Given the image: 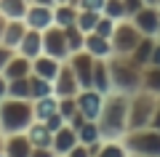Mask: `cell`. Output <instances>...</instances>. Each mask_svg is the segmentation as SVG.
Here are the masks:
<instances>
[{
    "instance_id": "obj_17",
    "label": "cell",
    "mask_w": 160,
    "mask_h": 157,
    "mask_svg": "<svg viewBox=\"0 0 160 157\" xmlns=\"http://www.w3.org/2000/svg\"><path fill=\"white\" fill-rule=\"evenodd\" d=\"M3 75H6L8 80H16V77H29V75H32V59L16 51V53L11 56V61L6 64Z\"/></svg>"
},
{
    "instance_id": "obj_42",
    "label": "cell",
    "mask_w": 160,
    "mask_h": 157,
    "mask_svg": "<svg viewBox=\"0 0 160 157\" xmlns=\"http://www.w3.org/2000/svg\"><path fill=\"white\" fill-rule=\"evenodd\" d=\"M149 64H158V67H160V43H155V48H152V59H149Z\"/></svg>"
},
{
    "instance_id": "obj_5",
    "label": "cell",
    "mask_w": 160,
    "mask_h": 157,
    "mask_svg": "<svg viewBox=\"0 0 160 157\" xmlns=\"http://www.w3.org/2000/svg\"><path fill=\"white\" fill-rule=\"evenodd\" d=\"M155 109H158V93L152 91H136L128 99V130L133 128H147L152 120Z\"/></svg>"
},
{
    "instance_id": "obj_15",
    "label": "cell",
    "mask_w": 160,
    "mask_h": 157,
    "mask_svg": "<svg viewBox=\"0 0 160 157\" xmlns=\"http://www.w3.org/2000/svg\"><path fill=\"white\" fill-rule=\"evenodd\" d=\"M78 144V130L69 123H64L62 128L53 133V144H51V155H69L72 146Z\"/></svg>"
},
{
    "instance_id": "obj_2",
    "label": "cell",
    "mask_w": 160,
    "mask_h": 157,
    "mask_svg": "<svg viewBox=\"0 0 160 157\" xmlns=\"http://www.w3.org/2000/svg\"><path fill=\"white\" fill-rule=\"evenodd\" d=\"M35 123L32 99H13L6 96L0 99V130L6 133H24Z\"/></svg>"
},
{
    "instance_id": "obj_38",
    "label": "cell",
    "mask_w": 160,
    "mask_h": 157,
    "mask_svg": "<svg viewBox=\"0 0 160 157\" xmlns=\"http://www.w3.org/2000/svg\"><path fill=\"white\" fill-rule=\"evenodd\" d=\"M43 123L48 125V130H53V133H56V130H59V128H62V125H64V117H62V115H59V112H53L51 117H48V120H43Z\"/></svg>"
},
{
    "instance_id": "obj_31",
    "label": "cell",
    "mask_w": 160,
    "mask_h": 157,
    "mask_svg": "<svg viewBox=\"0 0 160 157\" xmlns=\"http://www.w3.org/2000/svg\"><path fill=\"white\" fill-rule=\"evenodd\" d=\"M102 13H104V16H109V19H115V22L128 19V11H126V3H123V0H107L104 8H102Z\"/></svg>"
},
{
    "instance_id": "obj_51",
    "label": "cell",
    "mask_w": 160,
    "mask_h": 157,
    "mask_svg": "<svg viewBox=\"0 0 160 157\" xmlns=\"http://www.w3.org/2000/svg\"><path fill=\"white\" fill-rule=\"evenodd\" d=\"M158 6H160V0H158Z\"/></svg>"
},
{
    "instance_id": "obj_39",
    "label": "cell",
    "mask_w": 160,
    "mask_h": 157,
    "mask_svg": "<svg viewBox=\"0 0 160 157\" xmlns=\"http://www.w3.org/2000/svg\"><path fill=\"white\" fill-rule=\"evenodd\" d=\"M123 3H126V11H128V19L133 16V13L136 11H142L144 6H147V3H144V0H123Z\"/></svg>"
},
{
    "instance_id": "obj_45",
    "label": "cell",
    "mask_w": 160,
    "mask_h": 157,
    "mask_svg": "<svg viewBox=\"0 0 160 157\" xmlns=\"http://www.w3.org/2000/svg\"><path fill=\"white\" fill-rule=\"evenodd\" d=\"M6 22H8V19L0 13V40H3V29H6Z\"/></svg>"
},
{
    "instance_id": "obj_35",
    "label": "cell",
    "mask_w": 160,
    "mask_h": 157,
    "mask_svg": "<svg viewBox=\"0 0 160 157\" xmlns=\"http://www.w3.org/2000/svg\"><path fill=\"white\" fill-rule=\"evenodd\" d=\"M115 19H109V16H99V22H96V29H93V32L96 35H102V37H112V32H115Z\"/></svg>"
},
{
    "instance_id": "obj_37",
    "label": "cell",
    "mask_w": 160,
    "mask_h": 157,
    "mask_svg": "<svg viewBox=\"0 0 160 157\" xmlns=\"http://www.w3.org/2000/svg\"><path fill=\"white\" fill-rule=\"evenodd\" d=\"M13 53H16V48H11V45H6V43H0V72L6 69V64L11 61Z\"/></svg>"
},
{
    "instance_id": "obj_23",
    "label": "cell",
    "mask_w": 160,
    "mask_h": 157,
    "mask_svg": "<svg viewBox=\"0 0 160 157\" xmlns=\"http://www.w3.org/2000/svg\"><path fill=\"white\" fill-rule=\"evenodd\" d=\"M78 11L80 8L75 6V3H59V6H53V24H59V27H72L75 22H78Z\"/></svg>"
},
{
    "instance_id": "obj_34",
    "label": "cell",
    "mask_w": 160,
    "mask_h": 157,
    "mask_svg": "<svg viewBox=\"0 0 160 157\" xmlns=\"http://www.w3.org/2000/svg\"><path fill=\"white\" fill-rule=\"evenodd\" d=\"M102 155H128L123 139H104L102 141Z\"/></svg>"
},
{
    "instance_id": "obj_14",
    "label": "cell",
    "mask_w": 160,
    "mask_h": 157,
    "mask_svg": "<svg viewBox=\"0 0 160 157\" xmlns=\"http://www.w3.org/2000/svg\"><path fill=\"white\" fill-rule=\"evenodd\" d=\"M3 155H8V157H29L32 155V141H29L27 130L3 136Z\"/></svg>"
},
{
    "instance_id": "obj_7",
    "label": "cell",
    "mask_w": 160,
    "mask_h": 157,
    "mask_svg": "<svg viewBox=\"0 0 160 157\" xmlns=\"http://www.w3.org/2000/svg\"><path fill=\"white\" fill-rule=\"evenodd\" d=\"M43 53L59 59V61H67L69 59V45H67V32L59 24H51L48 29H43Z\"/></svg>"
},
{
    "instance_id": "obj_29",
    "label": "cell",
    "mask_w": 160,
    "mask_h": 157,
    "mask_svg": "<svg viewBox=\"0 0 160 157\" xmlns=\"http://www.w3.org/2000/svg\"><path fill=\"white\" fill-rule=\"evenodd\" d=\"M67 32V45H69V53H75V51H83L86 48V32L78 27V24H72V27L64 29Z\"/></svg>"
},
{
    "instance_id": "obj_3",
    "label": "cell",
    "mask_w": 160,
    "mask_h": 157,
    "mask_svg": "<svg viewBox=\"0 0 160 157\" xmlns=\"http://www.w3.org/2000/svg\"><path fill=\"white\" fill-rule=\"evenodd\" d=\"M109 64V77H112V91H120V93H136L142 91V67L133 61L131 56H112L107 59Z\"/></svg>"
},
{
    "instance_id": "obj_10",
    "label": "cell",
    "mask_w": 160,
    "mask_h": 157,
    "mask_svg": "<svg viewBox=\"0 0 160 157\" xmlns=\"http://www.w3.org/2000/svg\"><path fill=\"white\" fill-rule=\"evenodd\" d=\"M78 91H80V80L75 75V69L69 67V61H62L59 75L53 80V96L56 99H62V96H78Z\"/></svg>"
},
{
    "instance_id": "obj_28",
    "label": "cell",
    "mask_w": 160,
    "mask_h": 157,
    "mask_svg": "<svg viewBox=\"0 0 160 157\" xmlns=\"http://www.w3.org/2000/svg\"><path fill=\"white\" fill-rule=\"evenodd\" d=\"M8 96H13V99H32V85H29V77L8 80Z\"/></svg>"
},
{
    "instance_id": "obj_26",
    "label": "cell",
    "mask_w": 160,
    "mask_h": 157,
    "mask_svg": "<svg viewBox=\"0 0 160 157\" xmlns=\"http://www.w3.org/2000/svg\"><path fill=\"white\" fill-rule=\"evenodd\" d=\"M29 0H0V13L6 19H24Z\"/></svg>"
},
{
    "instance_id": "obj_30",
    "label": "cell",
    "mask_w": 160,
    "mask_h": 157,
    "mask_svg": "<svg viewBox=\"0 0 160 157\" xmlns=\"http://www.w3.org/2000/svg\"><path fill=\"white\" fill-rule=\"evenodd\" d=\"M29 85H32V99L40 96H51L53 93V83L46 77H38V75H29Z\"/></svg>"
},
{
    "instance_id": "obj_9",
    "label": "cell",
    "mask_w": 160,
    "mask_h": 157,
    "mask_svg": "<svg viewBox=\"0 0 160 157\" xmlns=\"http://www.w3.org/2000/svg\"><path fill=\"white\" fill-rule=\"evenodd\" d=\"M69 67L75 69V75H78L80 80V88H91V77H93V61H96V56H91L86 48L83 51H75V53H69Z\"/></svg>"
},
{
    "instance_id": "obj_25",
    "label": "cell",
    "mask_w": 160,
    "mask_h": 157,
    "mask_svg": "<svg viewBox=\"0 0 160 157\" xmlns=\"http://www.w3.org/2000/svg\"><path fill=\"white\" fill-rule=\"evenodd\" d=\"M142 88L152 91V93L160 96V67L158 64H147L142 67Z\"/></svg>"
},
{
    "instance_id": "obj_20",
    "label": "cell",
    "mask_w": 160,
    "mask_h": 157,
    "mask_svg": "<svg viewBox=\"0 0 160 157\" xmlns=\"http://www.w3.org/2000/svg\"><path fill=\"white\" fill-rule=\"evenodd\" d=\"M27 22L24 19H8L6 22V29H3V40L0 43L11 45V48H19V43H22V37L27 35Z\"/></svg>"
},
{
    "instance_id": "obj_33",
    "label": "cell",
    "mask_w": 160,
    "mask_h": 157,
    "mask_svg": "<svg viewBox=\"0 0 160 157\" xmlns=\"http://www.w3.org/2000/svg\"><path fill=\"white\" fill-rule=\"evenodd\" d=\"M99 16H102V13L99 11H78V27L83 29V32H93V29H96V22H99Z\"/></svg>"
},
{
    "instance_id": "obj_36",
    "label": "cell",
    "mask_w": 160,
    "mask_h": 157,
    "mask_svg": "<svg viewBox=\"0 0 160 157\" xmlns=\"http://www.w3.org/2000/svg\"><path fill=\"white\" fill-rule=\"evenodd\" d=\"M104 3H107V0H78V8L80 11H99L102 13Z\"/></svg>"
},
{
    "instance_id": "obj_41",
    "label": "cell",
    "mask_w": 160,
    "mask_h": 157,
    "mask_svg": "<svg viewBox=\"0 0 160 157\" xmlns=\"http://www.w3.org/2000/svg\"><path fill=\"white\" fill-rule=\"evenodd\" d=\"M8 96V77L0 72V99H6Z\"/></svg>"
},
{
    "instance_id": "obj_11",
    "label": "cell",
    "mask_w": 160,
    "mask_h": 157,
    "mask_svg": "<svg viewBox=\"0 0 160 157\" xmlns=\"http://www.w3.org/2000/svg\"><path fill=\"white\" fill-rule=\"evenodd\" d=\"M27 136L32 141V155H51V144H53V130H48V125L43 120H35L27 128Z\"/></svg>"
},
{
    "instance_id": "obj_53",
    "label": "cell",
    "mask_w": 160,
    "mask_h": 157,
    "mask_svg": "<svg viewBox=\"0 0 160 157\" xmlns=\"http://www.w3.org/2000/svg\"><path fill=\"white\" fill-rule=\"evenodd\" d=\"M0 133H3V130H0Z\"/></svg>"
},
{
    "instance_id": "obj_43",
    "label": "cell",
    "mask_w": 160,
    "mask_h": 157,
    "mask_svg": "<svg viewBox=\"0 0 160 157\" xmlns=\"http://www.w3.org/2000/svg\"><path fill=\"white\" fill-rule=\"evenodd\" d=\"M149 125L160 130V101H158V109H155V115H152V120H149Z\"/></svg>"
},
{
    "instance_id": "obj_32",
    "label": "cell",
    "mask_w": 160,
    "mask_h": 157,
    "mask_svg": "<svg viewBox=\"0 0 160 157\" xmlns=\"http://www.w3.org/2000/svg\"><path fill=\"white\" fill-rule=\"evenodd\" d=\"M78 96H62L59 99V115L64 117V123H69V120L78 115Z\"/></svg>"
},
{
    "instance_id": "obj_50",
    "label": "cell",
    "mask_w": 160,
    "mask_h": 157,
    "mask_svg": "<svg viewBox=\"0 0 160 157\" xmlns=\"http://www.w3.org/2000/svg\"><path fill=\"white\" fill-rule=\"evenodd\" d=\"M155 37H158V43H160V32H158V35H155Z\"/></svg>"
},
{
    "instance_id": "obj_13",
    "label": "cell",
    "mask_w": 160,
    "mask_h": 157,
    "mask_svg": "<svg viewBox=\"0 0 160 157\" xmlns=\"http://www.w3.org/2000/svg\"><path fill=\"white\" fill-rule=\"evenodd\" d=\"M24 22H27V27L32 29H48L53 24V6H40V3H29L27 13H24Z\"/></svg>"
},
{
    "instance_id": "obj_46",
    "label": "cell",
    "mask_w": 160,
    "mask_h": 157,
    "mask_svg": "<svg viewBox=\"0 0 160 157\" xmlns=\"http://www.w3.org/2000/svg\"><path fill=\"white\" fill-rule=\"evenodd\" d=\"M32 3H40V6H53V0H32Z\"/></svg>"
},
{
    "instance_id": "obj_49",
    "label": "cell",
    "mask_w": 160,
    "mask_h": 157,
    "mask_svg": "<svg viewBox=\"0 0 160 157\" xmlns=\"http://www.w3.org/2000/svg\"><path fill=\"white\" fill-rule=\"evenodd\" d=\"M0 155H3V133H0Z\"/></svg>"
},
{
    "instance_id": "obj_52",
    "label": "cell",
    "mask_w": 160,
    "mask_h": 157,
    "mask_svg": "<svg viewBox=\"0 0 160 157\" xmlns=\"http://www.w3.org/2000/svg\"><path fill=\"white\" fill-rule=\"evenodd\" d=\"M158 101H160V96H158Z\"/></svg>"
},
{
    "instance_id": "obj_27",
    "label": "cell",
    "mask_w": 160,
    "mask_h": 157,
    "mask_svg": "<svg viewBox=\"0 0 160 157\" xmlns=\"http://www.w3.org/2000/svg\"><path fill=\"white\" fill-rule=\"evenodd\" d=\"M102 139V128H99V123L96 120H86V123L78 128V141L80 144H93V141H99Z\"/></svg>"
},
{
    "instance_id": "obj_18",
    "label": "cell",
    "mask_w": 160,
    "mask_h": 157,
    "mask_svg": "<svg viewBox=\"0 0 160 157\" xmlns=\"http://www.w3.org/2000/svg\"><path fill=\"white\" fill-rule=\"evenodd\" d=\"M86 51L91 53V56H96V59H109L115 53V51H112V40L102 37V35H96V32H88L86 35Z\"/></svg>"
},
{
    "instance_id": "obj_12",
    "label": "cell",
    "mask_w": 160,
    "mask_h": 157,
    "mask_svg": "<svg viewBox=\"0 0 160 157\" xmlns=\"http://www.w3.org/2000/svg\"><path fill=\"white\" fill-rule=\"evenodd\" d=\"M131 22L136 24V29L142 35L155 37V35L160 32V6H144L142 11H136L131 16Z\"/></svg>"
},
{
    "instance_id": "obj_8",
    "label": "cell",
    "mask_w": 160,
    "mask_h": 157,
    "mask_svg": "<svg viewBox=\"0 0 160 157\" xmlns=\"http://www.w3.org/2000/svg\"><path fill=\"white\" fill-rule=\"evenodd\" d=\"M104 107V93L96 88H80L78 91V109L86 120H99Z\"/></svg>"
},
{
    "instance_id": "obj_4",
    "label": "cell",
    "mask_w": 160,
    "mask_h": 157,
    "mask_svg": "<svg viewBox=\"0 0 160 157\" xmlns=\"http://www.w3.org/2000/svg\"><path fill=\"white\" fill-rule=\"evenodd\" d=\"M128 155L136 157H160V130L147 125V128H133L123 136Z\"/></svg>"
},
{
    "instance_id": "obj_21",
    "label": "cell",
    "mask_w": 160,
    "mask_h": 157,
    "mask_svg": "<svg viewBox=\"0 0 160 157\" xmlns=\"http://www.w3.org/2000/svg\"><path fill=\"white\" fill-rule=\"evenodd\" d=\"M16 51H19V53H24V56H29V59H35L38 53H43V32L29 27L27 35L22 37V43H19Z\"/></svg>"
},
{
    "instance_id": "obj_47",
    "label": "cell",
    "mask_w": 160,
    "mask_h": 157,
    "mask_svg": "<svg viewBox=\"0 0 160 157\" xmlns=\"http://www.w3.org/2000/svg\"><path fill=\"white\" fill-rule=\"evenodd\" d=\"M59 3H75L78 6V0H53V6H59Z\"/></svg>"
},
{
    "instance_id": "obj_24",
    "label": "cell",
    "mask_w": 160,
    "mask_h": 157,
    "mask_svg": "<svg viewBox=\"0 0 160 157\" xmlns=\"http://www.w3.org/2000/svg\"><path fill=\"white\" fill-rule=\"evenodd\" d=\"M155 43H158V37H149V35H142V40H139V45L131 51V59L139 64V67H147L149 59H152V48Z\"/></svg>"
},
{
    "instance_id": "obj_22",
    "label": "cell",
    "mask_w": 160,
    "mask_h": 157,
    "mask_svg": "<svg viewBox=\"0 0 160 157\" xmlns=\"http://www.w3.org/2000/svg\"><path fill=\"white\" fill-rule=\"evenodd\" d=\"M32 112L35 120H48L53 112H59V99L56 96H40V99H32Z\"/></svg>"
},
{
    "instance_id": "obj_40",
    "label": "cell",
    "mask_w": 160,
    "mask_h": 157,
    "mask_svg": "<svg viewBox=\"0 0 160 157\" xmlns=\"http://www.w3.org/2000/svg\"><path fill=\"white\" fill-rule=\"evenodd\" d=\"M102 141H104V139H99V141H93V144H88V157L102 155Z\"/></svg>"
},
{
    "instance_id": "obj_16",
    "label": "cell",
    "mask_w": 160,
    "mask_h": 157,
    "mask_svg": "<svg viewBox=\"0 0 160 157\" xmlns=\"http://www.w3.org/2000/svg\"><path fill=\"white\" fill-rule=\"evenodd\" d=\"M59 67H62V61L53 56H48V53H38V56L32 59V75H38V77H46V80H56L59 75Z\"/></svg>"
},
{
    "instance_id": "obj_1",
    "label": "cell",
    "mask_w": 160,
    "mask_h": 157,
    "mask_svg": "<svg viewBox=\"0 0 160 157\" xmlns=\"http://www.w3.org/2000/svg\"><path fill=\"white\" fill-rule=\"evenodd\" d=\"M128 93L120 91H109L104 96V107L99 115V128H102V139H123L128 133Z\"/></svg>"
},
{
    "instance_id": "obj_48",
    "label": "cell",
    "mask_w": 160,
    "mask_h": 157,
    "mask_svg": "<svg viewBox=\"0 0 160 157\" xmlns=\"http://www.w3.org/2000/svg\"><path fill=\"white\" fill-rule=\"evenodd\" d=\"M144 3H147V6H158V0H144Z\"/></svg>"
},
{
    "instance_id": "obj_44",
    "label": "cell",
    "mask_w": 160,
    "mask_h": 157,
    "mask_svg": "<svg viewBox=\"0 0 160 157\" xmlns=\"http://www.w3.org/2000/svg\"><path fill=\"white\" fill-rule=\"evenodd\" d=\"M83 123H86V117H83V115H80V112H78V115H75V117H72V120H69V125H72V128H75V130H78V128H80V125H83Z\"/></svg>"
},
{
    "instance_id": "obj_6",
    "label": "cell",
    "mask_w": 160,
    "mask_h": 157,
    "mask_svg": "<svg viewBox=\"0 0 160 157\" xmlns=\"http://www.w3.org/2000/svg\"><path fill=\"white\" fill-rule=\"evenodd\" d=\"M112 51L118 53V56H131V51L139 45V40H142V32L136 29V24L131 22V19H120L118 24H115V32H112Z\"/></svg>"
},
{
    "instance_id": "obj_19",
    "label": "cell",
    "mask_w": 160,
    "mask_h": 157,
    "mask_svg": "<svg viewBox=\"0 0 160 157\" xmlns=\"http://www.w3.org/2000/svg\"><path fill=\"white\" fill-rule=\"evenodd\" d=\"M91 88L102 91L104 96L112 91V77H109V64L107 59H96L93 61V77H91Z\"/></svg>"
}]
</instances>
